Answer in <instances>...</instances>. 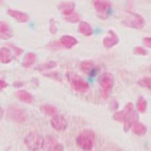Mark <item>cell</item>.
<instances>
[{
  "label": "cell",
  "instance_id": "obj_1",
  "mask_svg": "<svg viewBox=\"0 0 151 151\" xmlns=\"http://www.w3.org/2000/svg\"><path fill=\"white\" fill-rule=\"evenodd\" d=\"M95 133L91 130H84L78 135L77 145L84 150H91L94 146Z\"/></svg>",
  "mask_w": 151,
  "mask_h": 151
},
{
  "label": "cell",
  "instance_id": "obj_2",
  "mask_svg": "<svg viewBox=\"0 0 151 151\" xmlns=\"http://www.w3.org/2000/svg\"><path fill=\"white\" fill-rule=\"evenodd\" d=\"M99 85L102 88V96L107 99L111 93L114 84V78L111 73H104L99 79Z\"/></svg>",
  "mask_w": 151,
  "mask_h": 151
},
{
  "label": "cell",
  "instance_id": "obj_3",
  "mask_svg": "<svg viewBox=\"0 0 151 151\" xmlns=\"http://www.w3.org/2000/svg\"><path fill=\"white\" fill-rule=\"evenodd\" d=\"M24 145L30 150H40L44 147V140L36 132H31L24 139Z\"/></svg>",
  "mask_w": 151,
  "mask_h": 151
},
{
  "label": "cell",
  "instance_id": "obj_4",
  "mask_svg": "<svg viewBox=\"0 0 151 151\" xmlns=\"http://www.w3.org/2000/svg\"><path fill=\"white\" fill-rule=\"evenodd\" d=\"M122 24L128 28L140 29L145 27V20L142 15L129 12V15L123 20Z\"/></svg>",
  "mask_w": 151,
  "mask_h": 151
},
{
  "label": "cell",
  "instance_id": "obj_5",
  "mask_svg": "<svg viewBox=\"0 0 151 151\" xmlns=\"http://www.w3.org/2000/svg\"><path fill=\"white\" fill-rule=\"evenodd\" d=\"M7 117L16 123H24L28 119V116L23 109L16 106H11L7 109Z\"/></svg>",
  "mask_w": 151,
  "mask_h": 151
},
{
  "label": "cell",
  "instance_id": "obj_6",
  "mask_svg": "<svg viewBox=\"0 0 151 151\" xmlns=\"http://www.w3.org/2000/svg\"><path fill=\"white\" fill-rule=\"evenodd\" d=\"M93 6L100 19L105 20L108 18L111 8L110 0H94Z\"/></svg>",
  "mask_w": 151,
  "mask_h": 151
},
{
  "label": "cell",
  "instance_id": "obj_7",
  "mask_svg": "<svg viewBox=\"0 0 151 151\" xmlns=\"http://www.w3.org/2000/svg\"><path fill=\"white\" fill-rule=\"evenodd\" d=\"M81 70L91 77H94L99 72L100 68L98 65L92 61H85L80 65Z\"/></svg>",
  "mask_w": 151,
  "mask_h": 151
},
{
  "label": "cell",
  "instance_id": "obj_8",
  "mask_svg": "<svg viewBox=\"0 0 151 151\" xmlns=\"http://www.w3.org/2000/svg\"><path fill=\"white\" fill-rule=\"evenodd\" d=\"M52 127L58 132L64 131L68 127V121L61 115H55L50 121Z\"/></svg>",
  "mask_w": 151,
  "mask_h": 151
},
{
  "label": "cell",
  "instance_id": "obj_9",
  "mask_svg": "<svg viewBox=\"0 0 151 151\" xmlns=\"http://www.w3.org/2000/svg\"><path fill=\"white\" fill-rule=\"evenodd\" d=\"M72 89L79 93H85L89 90V85L88 82L79 77L73 78L71 81Z\"/></svg>",
  "mask_w": 151,
  "mask_h": 151
},
{
  "label": "cell",
  "instance_id": "obj_10",
  "mask_svg": "<svg viewBox=\"0 0 151 151\" xmlns=\"http://www.w3.org/2000/svg\"><path fill=\"white\" fill-rule=\"evenodd\" d=\"M134 105L132 102H128L125 105L124 108L121 111L116 112L113 118L115 121L119 122H124L126 117L134 110Z\"/></svg>",
  "mask_w": 151,
  "mask_h": 151
},
{
  "label": "cell",
  "instance_id": "obj_11",
  "mask_svg": "<svg viewBox=\"0 0 151 151\" xmlns=\"http://www.w3.org/2000/svg\"><path fill=\"white\" fill-rule=\"evenodd\" d=\"M119 42V38L113 30H109L107 36L103 40V45L106 48H111Z\"/></svg>",
  "mask_w": 151,
  "mask_h": 151
},
{
  "label": "cell",
  "instance_id": "obj_12",
  "mask_svg": "<svg viewBox=\"0 0 151 151\" xmlns=\"http://www.w3.org/2000/svg\"><path fill=\"white\" fill-rule=\"evenodd\" d=\"M44 147L47 150L61 151L64 150V146L62 144L58 142L56 139L52 137H48L46 140H44Z\"/></svg>",
  "mask_w": 151,
  "mask_h": 151
},
{
  "label": "cell",
  "instance_id": "obj_13",
  "mask_svg": "<svg viewBox=\"0 0 151 151\" xmlns=\"http://www.w3.org/2000/svg\"><path fill=\"white\" fill-rule=\"evenodd\" d=\"M7 14L10 17L15 20L17 22L21 23H24L28 22L29 19V16L23 12L14 10V9H8Z\"/></svg>",
  "mask_w": 151,
  "mask_h": 151
},
{
  "label": "cell",
  "instance_id": "obj_14",
  "mask_svg": "<svg viewBox=\"0 0 151 151\" xmlns=\"http://www.w3.org/2000/svg\"><path fill=\"white\" fill-rule=\"evenodd\" d=\"M13 36L9 24L4 21H0V40H8Z\"/></svg>",
  "mask_w": 151,
  "mask_h": 151
},
{
  "label": "cell",
  "instance_id": "obj_15",
  "mask_svg": "<svg viewBox=\"0 0 151 151\" xmlns=\"http://www.w3.org/2000/svg\"><path fill=\"white\" fill-rule=\"evenodd\" d=\"M75 4L72 1H63L58 5V9L64 16L74 12Z\"/></svg>",
  "mask_w": 151,
  "mask_h": 151
},
{
  "label": "cell",
  "instance_id": "obj_16",
  "mask_svg": "<svg viewBox=\"0 0 151 151\" xmlns=\"http://www.w3.org/2000/svg\"><path fill=\"white\" fill-rule=\"evenodd\" d=\"M60 44L64 47L70 49L78 44V40L72 36L64 35L60 39Z\"/></svg>",
  "mask_w": 151,
  "mask_h": 151
},
{
  "label": "cell",
  "instance_id": "obj_17",
  "mask_svg": "<svg viewBox=\"0 0 151 151\" xmlns=\"http://www.w3.org/2000/svg\"><path fill=\"white\" fill-rule=\"evenodd\" d=\"M138 120V116L137 113L135 111H133L125 119L124 123V130L125 132H128L132 127V125L137 122Z\"/></svg>",
  "mask_w": 151,
  "mask_h": 151
},
{
  "label": "cell",
  "instance_id": "obj_18",
  "mask_svg": "<svg viewBox=\"0 0 151 151\" xmlns=\"http://www.w3.org/2000/svg\"><path fill=\"white\" fill-rule=\"evenodd\" d=\"M15 95L24 104H30L33 102V97L29 93L28 91L25 90H19L16 92Z\"/></svg>",
  "mask_w": 151,
  "mask_h": 151
},
{
  "label": "cell",
  "instance_id": "obj_19",
  "mask_svg": "<svg viewBox=\"0 0 151 151\" xmlns=\"http://www.w3.org/2000/svg\"><path fill=\"white\" fill-rule=\"evenodd\" d=\"M12 60V55L11 50L6 47L0 48V63L6 64Z\"/></svg>",
  "mask_w": 151,
  "mask_h": 151
},
{
  "label": "cell",
  "instance_id": "obj_20",
  "mask_svg": "<svg viewBox=\"0 0 151 151\" xmlns=\"http://www.w3.org/2000/svg\"><path fill=\"white\" fill-rule=\"evenodd\" d=\"M78 31L83 36L89 37L93 34V29L91 25L86 22H81L78 25Z\"/></svg>",
  "mask_w": 151,
  "mask_h": 151
},
{
  "label": "cell",
  "instance_id": "obj_21",
  "mask_svg": "<svg viewBox=\"0 0 151 151\" xmlns=\"http://www.w3.org/2000/svg\"><path fill=\"white\" fill-rule=\"evenodd\" d=\"M37 60V56L32 52H28L24 55L23 60V66L24 68H29L34 65Z\"/></svg>",
  "mask_w": 151,
  "mask_h": 151
},
{
  "label": "cell",
  "instance_id": "obj_22",
  "mask_svg": "<svg viewBox=\"0 0 151 151\" xmlns=\"http://www.w3.org/2000/svg\"><path fill=\"white\" fill-rule=\"evenodd\" d=\"M132 128L133 132L138 137L145 135L147 132V128L146 125L138 121L132 125Z\"/></svg>",
  "mask_w": 151,
  "mask_h": 151
},
{
  "label": "cell",
  "instance_id": "obj_23",
  "mask_svg": "<svg viewBox=\"0 0 151 151\" xmlns=\"http://www.w3.org/2000/svg\"><path fill=\"white\" fill-rule=\"evenodd\" d=\"M41 111L47 116H53L58 113L57 108L52 105H43L40 107Z\"/></svg>",
  "mask_w": 151,
  "mask_h": 151
},
{
  "label": "cell",
  "instance_id": "obj_24",
  "mask_svg": "<svg viewBox=\"0 0 151 151\" xmlns=\"http://www.w3.org/2000/svg\"><path fill=\"white\" fill-rule=\"evenodd\" d=\"M147 106V100L143 97H139L137 100V109L141 113H145L146 111Z\"/></svg>",
  "mask_w": 151,
  "mask_h": 151
},
{
  "label": "cell",
  "instance_id": "obj_25",
  "mask_svg": "<svg viewBox=\"0 0 151 151\" xmlns=\"http://www.w3.org/2000/svg\"><path fill=\"white\" fill-rule=\"evenodd\" d=\"M64 19L67 22L70 23H77L80 20V15L78 14L73 12L68 15H65Z\"/></svg>",
  "mask_w": 151,
  "mask_h": 151
},
{
  "label": "cell",
  "instance_id": "obj_26",
  "mask_svg": "<svg viewBox=\"0 0 151 151\" xmlns=\"http://www.w3.org/2000/svg\"><path fill=\"white\" fill-rule=\"evenodd\" d=\"M57 63L55 61H49L45 63H44L38 66L37 68V70L39 71H44V70H47L52 69L53 68H55V67L57 66Z\"/></svg>",
  "mask_w": 151,
  "mask_h": 151
},
{
  "label": "cell",
  "instance_id": "obj_27",
  "mask_svg": "<svg viewBox=\"0 0 151 151\" xmlns=\"http://www.w3.org/2000/svg\"><path fill=\"white\" fill-rule=\"evenodd\" d=\"M150 83H151V79H150V77H145L138 81V85L140 87L147 88L150 90Z\"/></svg>",
  "mask_w": 151,
  "mask_h": 151
},
{
  "label": "cell",
  "instance_id": "obj_28",
  "mask_svg": "<svg viewBox=\"0 0 151 151\" xmlns=\"http://www.w3.org/2000/svg\"><path fill=\"white\" fill-rule=\"evenodd\" d=\"M133 53L135 55H140V56H146L148 53L147 51L145 48L140 46L136 47L133 50Z\"/></svg>",
  "mask_w": 151,
  "mask_h": 151
},
{
  "label": "cell",
  "instance_id": "obj_29",
  "mask_svg": "<svg viewBox=\"0 0 151 151\" xmlns=\"http://www.w3.org/2000/svg\"><path fill=\"white\" fill-rule=\"evenodd\" d=\"M50 31L52 35H55L58 31L56 23L53 19H52L50 22Z\"/></svg>",
  "mask_w": 151,
  "mask_h": 151
},
{
  "label": "cell",
  "instance_id": "obj_30",
  "mask_svg": "<svg viewBox=\"0 0 151 151\" xmlns=\"http://www.w3.org/2000/svg\"><path fill=\"white\" fill-rule=\"evenodd\" d=\"M60 47V44L56 41L51 42L48 45V48L51 50H58Z\"/></svg>",
  "mask_w": 151,
  "mask_h": 151
},
{
  "label": "cell",
  "instance_id": "obj_31",
  "mask_svg": "<svg viewBox=\"0 0 151 151\" xmlns=\"http://www.w3.org/2000/svg\"><path fill=\"white\" fill-rule=\"evenodd\" d=\"M142 43L147 48L151 47V39L149 37H146L142 39Z\"/></svg>",
  "mask_w": 151,
  "mask_h": 151
},
{
  "label": "cell",
  "instance_id": "obj_32",
  "mask_svg": "<svg viewBox=\"0 0 151 151\" xmlns=\"http://www.w3.org/2000/svg\"><path fill=\"white\" fill-rule=\"evenodd\" d=\"M11 47L14 49V52H15L17 56H19L20 55H21L22 53V52H23L22 49H21V48H20L17 47H15L14 45H11Z\"/></svg>",
  "mask_w": 151,
  "mask_h": 151
},
{
  "label": "cell",
  "instance_id": "obj_33",
  "mask_svg": "<svg viewBox=\"0 0 151 151\" xmlns=\"http://www.w3.org/2000/svg\"><path fill=\"white\" fill-rule=\"evenodd\" d=\"M7 86V84L4 81L0 80V91H1L3 89L6 88Z\"/></svg>",
  "mask_w": 151,
  "mask_h": 151
},
{
  "label": "cell",
  "instance_id": "obj_34",
  "mask_svg": "<svg viewBox=\"0 0 151 151\" xmlns=\"http://www.w3.org/2000/svg\"><path fill=\"white\" fill-rule=\"evenodd\" d=\"M111 107L114 109V110H116L118 107V104H117V102L116 100H113V102L111 104Z\"/></svg>",
  "mask_w": 151,
  "mask_h": 151
},
{
  "label": "cell",
  "instance_id": "obj_35",
  "mask_svg": "<svg viewBox=\"0 0 151 151\" xmlns=\"http://www.w3.org/2000/svg\"><path fill=\"white\" fill-rule=\"evenodd\" d=\"M3 115V110H2L1 107L0 106V121H1V119H2Z\"/></svg>",
  "mask_w": 151,
  "mask_h": 151
},
{
  "label": "cell",
  "instance_id": "obj_36",
  "mask_svg": "<svg viewBox=\"0 0 151 151\" xmlns=\"http://www.w3.org/2000/svg\"><path fill=\"white\" fill-rule=\"evenodd\" d=\"M2 3V0H0V4Z\"/></svg>",
  "mask_w": 151,
  "mask_h": 151
}]
</instances>
